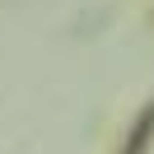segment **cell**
Instances as JSON below:
<instances>
[{
    "label": "cell",
    "instance_id": "obj_1",
    "mask_svg": "<svg viewBox=\"0 0 154 154\" xmlns=\"http://www.w3.org/2000/svg\"><path fill=\"white\" fill-rule=\"evenodd\" d=\"M149 140H154V98L140 107V117H135L131 135H126V149L122 154H149Z\"/></svg>",
    "mask_w": 154,
    "mask_h": 154
}]
</instances>
